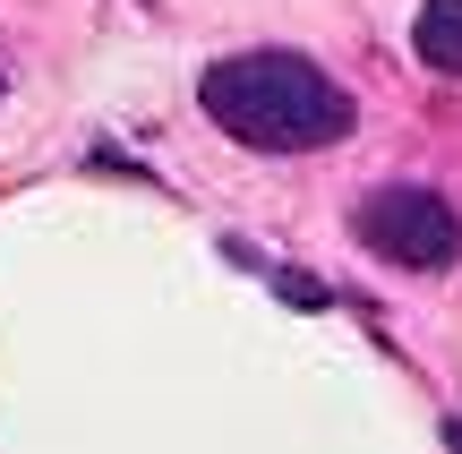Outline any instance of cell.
Returning <instances> with one entry per match:
<instances>
[{
	"label": "cell",
	"instance_id": "7a4b0ae2",
	"mask_svg": "<svg viewBox=\"0 0 462 454\" xmlns=\"http://www.w3.org/2000/svg\"><path fill=\"white\" fill-rule=\"evenodd\" d=\"M360 240L385 257V266H402V274H446L462 257V215L437 198V189L394 181V189H377V198L360 206Z\"/></svg>",
	"mask_w": 462,
	"mask_h": 454
},
{
	"label": "cell",
	"instance_id": "6da1fadb",
	"mask_svg": "<svg viewBox=\"0 0 462 454\" xmlns=\"http://www.w3.org/2000/svg\"><path fill=\"white\" fill-rule=\"evenodd\" d=\"M206 112H215L223 137L257 154H317L351 129V95L300 51H240V60L206 69Z\"/></svg>",
	"mask_w": 462,
	"mask_h": 454
},
{
	"label": "cell",
	"instance_id": "3957f363",
	"mask_svg": "<svg viewBox=\"0 0 462 454\" xmlns=\"http://www.w3.org/2000/svg\"><path fill=\"white\" fill-rule=\"evenodd\" d=\"M411 43H420V60H429L437 78H462V0H429Z\"/></svg>",
	"mask_w": 462,
	"mask_h": 454
}]
</instances>
